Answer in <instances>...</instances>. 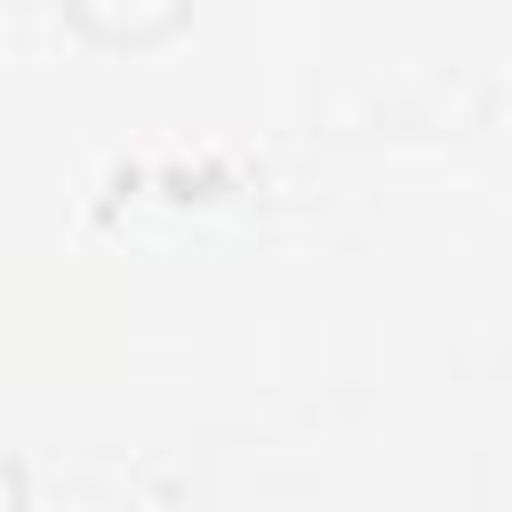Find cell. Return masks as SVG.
I'll return each instance as SVG.
<instances>
[{
	"instance_id": "cell-1",
	"label": "cell",
	"mask_w": 512,
	"mask_h": 512,
	"mask_svg": "<svg viewBox=\"0 0 512 512\" xmlns=\"http://www.w3.org/2000/svg\"><path fill=\"white\" fill-rule=\"evenodd\" d=\"M64 16L112 48H144V40H168L192 16V0H64Z\"/></svg>"
}]
</instances>
